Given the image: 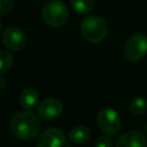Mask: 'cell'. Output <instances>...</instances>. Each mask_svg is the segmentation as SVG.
Wrapping results in <instances>:
<instances>
[{
  "label": "cell",
  "mask_w": 147,
  "mask_h": 147,
  "mask_svg": "<svg viewBox=\"0 0 147 147\" xmlns=\"http://www.w3.org/2000/svg\"><path fill=\"white\" fill-rule=\"evenodd\" d=\"M9 130L14 137L21 140H31L39 133L40 122L34 114L30 111H21L11 117Z\"/></svg>",
  "instance_id": "1"
},
{
  "label": "cell",
  "mask_w": 147,
  "mask_h": 147,
  "mask_svg": "<svg viewBox=\"0 0 147 147\" xmlns=\"http://www.w3.org/2000/svg\"><path fill=\"white\" fill-rule=\"evenodd\" d=\"M82 36L90 42H101L107 36V24L99 16H87L80 24Z\"/></svg>",
  "instance_id": "2"
},
{
  "label": "cell",
  "mask_w": 147,
  "mask_h": 147,
  "mask_svg": "<svg viewBox=\"0 0 147 147\" xmlns=\"http://www.w3.org/2000/svg\"><path fill=\"white\" fill-rule=\"evenodd\" d=\"M42 18L47 25L59 28L67 23L69 18V10L62 1L52 0L44 6Z\"/></svg>",
  "instance_id": "3"
},
{
  "label": "cell",
  "mask_w": 147,
  "mask_h": 147,
  "mask_svg": "<svg viewBox=\"0 0 147 147\" xmlns=\"http://www.w3.org/2000/svg\"><path fill=\"white\" fill-rule=\"evenodd\" d=\"M147 54V37L141 33L131 36L124 45V55L131 62L144 59Z\"/></svg>",
  "instance_id": "4"
},
{
  "label": "cell",
  "mask_w": 147,
  "mask_h": 147,
  "mask_svg": "<svg viewBox=\"0 0 147 147\" xmlns=\"http://www.w3.org/2000/svg\"><path fill=\"white\" fill-rule=\"evenodd\" d=\"M98 124L106 134H115L121 129L122 121L116 110L105 108L98 114Z\"/></svg>",
  "instance_id": "5"
},
{
  "label": "cell",
  "mask_w": 147,
  "mask_h": 147,
  "mask_svg": "<svg viewBox=\"0 0 147 147\" xmlns=\"http://www.w3.org/2000/svg\"><path fill=\"white\" fill-rule=\"evenodd\" d=\"M2 42L10 51H21L26 44V36L18 26H8L2 32Z\"/></svg>",
  "instance_id": "6"
},
{
  "label": "cell",
  "mask_w": 147,
  "mask_h": 147,
  "mask_svg": "<svg viewBox=\"0 0 147 147\" xmlns=\"http://www.w3.org/2000/svg\"><path fill=\"white\" fill-rule=\"evenodd\" d=\"M65 145V136L59 127H49L45 130L37 142L38 147H63Z\"/></svg>",
  "instance_id": "7"
},
{
  "label": "cell",
  "mask_w": 147,
  "mask_h": 147,
  "mask_svg": "<svg viewBox=\"0 0 147 147\" xmlns=\"http://www.w3.org/2000/svg\"><path fill=\"white\" fill-rule=\"evenodd\" d=\"M62 113V103L55 98H47L38 106V115L47 121L57 118Z\"/></svg>",
  "instance_id": "8"
},
{
  "label": "cell",
  "mask_w": 147,
  "mask_h": 147,
  "mask_svg": "<svg viewBox=\"0 0 147 147\" xmlns=\"http://www.w3.org/2000/svg\"><path fill=\"white\" fill-rule=\"evenodd\" d=\"M116 147H147V141L141 132L129 131L117 139Z\"/></svg>",
  "instance_id": "9"
},
{
  "label": "cell",
  "mask_w": 147,
  "mask_h": 147,
  "mask_svg": "<svg viewBox=\"0 0 147 147\" xmlns=\"http://www.w3.org/2000/svg\"><path fill=\"white\" fill-rule=\"evenodd\" d=\"M38 100H39V94H38L37 90H34L32 87L24 88L20 94V103L26 111L32 110L37 106Z\"/></svg>",
  "instance_id": "10"
},
{
  "label": "cell",
  "mask_w": 147,
  "mask_h": 147,
  "mask_svg": "<svg viewBox=\"0 0 147 147\" xmlns=\"http://www.w3.org/2000/svg\"><path fill=\"white\" fill-rule=\"evenodd\" d=\"M90 136H91V131L85 125H77L69 131L70 141L74 144H77V145L85 144L90 139Z\"/></svg>",
  "instance_id": "11"
},
{
  "label": "cell",
  "mask_w": 147,
  "mask_h": 147,
  "mask_svg": "<svg viewBox=\"0 0 147 147\" xmlns=\"http://www.w3.org/2000/svg\"><path fill=\"white\" fill-rule=\"evenodd\" d=\"M70 3L79 15H87L93 9V0H70Z\"/></svg>",
  "instance_id": "12"
},
{
  "label": "cell",
  "mask_w": 147,
  "mask_h": 147,
  "mask_svg": "<svg viewBox=\"0 0 147 147\" xmlns=\"http://www.w3.org/2000/svg\"><path fill=\"white\" fill-rule=\"evenodd\" d=\"M129 109L134 115H142L147 109V101L142 96H136L131 100L129 105Z\"/></svg>",
  "instance_id": "13"
},
{
  "label": "cell",
  "mask_w": 147,
  "mask_h": 147,
  "mask_svg": "<svg viewBox=\"0 0 147 147\" xmlns=\"http://www.w3.org/2000/svg\"><path fill=\"white\" fill-rule=\"evenodd\" d=\"M0 62H1L0 72H1V75H3L7 71H9L10 68H11V65H13L14 60H13L11 54L8 51H6V49H1L0 51Z\"/></svg>",
  "instance_id": "14"
},
{
  "label": "cell",
  "mask_w": 147,
  "mask_h": 147,
  "mask_svg": "<svg viewBox=\"0 0 147 147\" xmlns=\"http://www.w3.org/2000/svg\"><path fill=\"white\" fill-rule=\"evenodd\" d=\"M95 147H113V140L109 134L100 136L95 141Z\"/></svg>",
  "instance_id": "15"
},
{
  "label": "cell",
  "mask_w": 147,
  "mask_h": 147,
  "mask_svg": "<svg viewBox=\"0 0 147 147\" xmlns=\"http://www.w3.org/2000/svg\"><path fill=\"white\" fill-rule=\"evenodd\" d=\"M13 8V0H0V15L6 16Z\"/></svg>",
  "instance_id": "16"
},
{
  "label": "cell",
  "mask_w": 147,
  "mask_h": 147,
  "mask_svg": "<svg viewBox=\"0 0 147 147\" xmlns=\"http://www.w3.org/2000/svg\"><path fill=\"white\" fill-rule=\"evenodd\" d=\"M0 80H1V88L3 90V88H5V79H3V77H1Z\"/></svg>",
  "instance_id": "17"
},
{
  "label": "cell",
  "mask_w": 147,
  "mask_h": 147,
  "mask_svg": "<svg viewBox=\"0 0 147 147\" xmlns=\"http://www.w3.org/2000/svg\"><path fill=\"white\" fill-rule=\"evenodd\" d=\"M145 131H146V133H147V125H146V127H145Z\"/></svg>",
  "instance_id": "18"
}]
</instances>
